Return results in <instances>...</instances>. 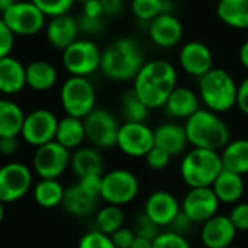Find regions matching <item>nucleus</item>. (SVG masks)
Instances as JSON below:
<instances>
[{"instance_id": "nucleus-1", "label": "nucleus", "mask_w": 248, "mask_h": 248, "mask_svg": "<svg viewBox=\"0 0 248 248\" xmlns=\"http://www.w3.org/2000/svg\"><path fill=\"white\" fill-rule=\"evenodd\" d=\"M134 81V92L151 110L163 108L177 86V70L166 60L145 61Z\"/></svg>"}, {"instance_id": "nucleus-2", "label": "nucleus", "mask_w": 248, "mask_h": 248, "mask_svg": "<svg viewBox=\"0 0 248 248\" xmlns=\"http://www.w3.org/2000/svg\"><path fill=\"white\" fill-rule=\"evenodd\" d=\"M144 64L145 55L141 44L135 38L122 36L102 51L100 71L113 81H131Z\"/></svg>"}, {"instance_id": "nucleus-3", "label": "nucleus", "mask_w": 248, "mask_h": 248, "mask_svg": "<svg viewBox=\"0 0 248 248\" xmlns=\"http://www.w3.org/2000/svg\"><path fill=\"white\" fill-rule=\"evenodd\" d=\"M187 141L193 148L221 151L231 141V131L227 122L206 108H201L185 122Z\"/></svg>"}, {"instance_id": "nucleus-4", "label": "nucleus", "mask_w": 248, "mask_h": 248, "mask_svg": "<svg viewBox=\"0 0 248 248\" xmlns=\"http://www.w3.org/2000/svg\"><path fill=\"white\" fill-rule=\"evenodd\" d=\"M238 84L224 68L214 67L199 78V97L206 109L224 113L237 106Z\"/></svg>"}, {"instance_id": "nucleus-5", "label": "nucleus", "mask_w": 248, "mask_h": 248, "mask_svg": "<svg viewBox=\"0 0 248 248\" xmlns=\"http://www.w3.org/2000/svg\"><path fill=\"white\" fill-rule=\"evenodd\" d=\"M222 169L219 151L192 147L182 160L180 174L189 187H211Z\"/></svg>"}, {"instance_id": "nucleus-6", "label": "nucleus", "mask_w": 248, "mask_h": 248, "mask_svg": "<svg viewBox=\"0 0 248 248\" xmlns=\"http://www.w3.org/2000/svg\"><path fill=\"white\" fill-rule=\"evenodd\" d=\"M61 106L68 116L84 119L96 108V90L89 77H68L60 92Z\"/></svg>"}, {"instance_id": "nucleus-7", "label": "nucleus", "mask_w": 248, "mask_h": 248, "mask_svg": "<svg viewBox=\"0 0 248 248\" xmlns=\"http://www.w3.org/2000/svg\"><path fill=\"white\" fill-rule=\"evenodd\" d=\"M61 61L70 76L89 77L100 70L102 51L92 39L78 38L62 51Z\"/></svg>"}, {"instance_id": "nucleus-8", "label": "nucleus", "mask_w": 248, "mask_h": 248, "mask_svg": "<svg viewBox=\"0 0 248 248\" xmlns=\"http://www.w3.org/2000/svg\"><path fill=\"white\" fill-rule=\"evenodd\" d=\"M140 193L137 176L125 169H115L102 177L100 199L106 203L124 206L131 203Z\"/></svg>"}, {"instance_id": "nucleus-9", "label": "nucleus", "mask_w": 248, "mask_h": 248, "mask_svg": "<svg viewBox=\"0 0 248 248\" xmlns=\"http://www.w3.org/2000/svg\"><path fill=\"white\" fill-rule=\"evenodd\" d=\"M45 15L29 0H17L4 13L3 22L7 28L19 36H32L45 28Z\"/></svg>"}, {"instance_id": "nucleus-10", "label": "nucleus", "mask_w": 248, "mask_h": 248, "mask_svg": "<svg viewBox=\"0 0 248 248\" xmlns=\"http://www.w3.org/2000/svg\"><path fill=\"white\" fill-rule=\"evenodd\" d=\"M86 140L96 148L108 150L116 147L119 122L106 109L94 108L84 119Z\"/></svg>"}, {"instance_id": "nucleus-11", "label": "nucleus", "mask_w": 248, "mask_h": 248, "mask_svg": "<svg viewBox=\"0 0 248 248\" xmlns=\"http://www.w3.org/2000/svg\"><path fill=\"white\" fill-rule=\"evenodd\" d=\"M58 121L60 119H57V116L51 110L35 109L25 115L20 137L26 144L35 148L41 147L55 140Z\"/></svg>"}, {"instance_id": "nucleus-12", "label": "nucleus", "mask_w": 248, "mask_h": 248, "mask_svg": "<svg viewBox=\"0 0 248 248\" xmlns=\"http://www.w3.org/2000/svg\"><path fill=\"white\" fill-rule=\"evenodd\" d=\"M154 129L145 122H124L119 126L116 147L126 155L141 158L154 147Z\"/></svg>"}, {"instance_id": "nucleus-13", "label": "nucleus", "mask_w": 248, "mask_h": 248, "mask_svg": "<svg viewBox=\"0 0 248 248\" xmlns=\"http://www.w3.org/2000/svg\"><path fill=\"white\" fill-rule=\"evenodd\" d=\"M71 154L55 140L36 147L33 154V170L41 179H58L70 166Z\"/></svg>"}, {"instance_id": "nucleus-14", "label": "nucleus", "mask_w": 248, "mask_h": 248, "mask_svg": "<svg viewBox=\"0 0 248 248\" xmlns=\"http://www.w3.org/2000/svg\"><path fill=\"white\" fill-rule=\"evenodd\" d=\"M32 187V171L28 166L12 161L0 167V201L12 203L22 199Z\"/></svg>"}, {"instance_id": "nucleus-15", "label": "nucleus", "mask_w": 248, "mask_h": 248, "mask_svg": "<svg viewBox=\"0 0 248 248\" xmlns=\"http://www.w3.org/2000/svg\"><path fill=\"white\" fill-rule=\"evenodd\" d=\"M219 203L212 187H190L182 202V212L193 224H203L218 214Z\"/></svg>"}, {"instance_id": "nucleus-16", "label": "nucleus", "mask_w": 248, "mask_h": 248, "mask_svg": "<svg viewBox=\"0 0 248 248\" xmlns=\"http://www.w3.org/2000/svg\"><path fill=\"white\" fill-rule=\"evenodd\" d=\"M179 62L186 74L201 78L214 68V54L206 44L189 41L179 51Z\"/></svg>"}, {"instance_id": "nucleus-17", "label": "nucleus", "mask_w": 248, "mask_h": 248, "mask_svg": "<svg viewBox=\"0 0 248 248\" xmlns=\"http://www.w3.org/2000/svg\"><path fill=\"white\" fill-rule=\"evenodd\" d=\"M148 36L160 48H173L183 38V25L176 15L167 12L148 23Z\"/></svg>"}, {"instance_id": "nucleus-18", "label": "nucleus", "mask_w": 248, "mask_h": 248, "mask_svg": "<svg viewBox=\"0 0 248 248\" xmlns=\"http://www.w3.org/2000/svg\"><path fill=\"white\" fill-rule=\"evenodd\" d=\"M182 205L166 190H157L148 196L144 205V214L158 227H169L180 214Z\"/></svg>"}, {"instance_id": "nucleus-19", "label": "nucleus", "mask_w": 248, "mask_h": 248, "mask_svg": "<svg viewBox=\"0 0 248 248\" xmlns=\"http://www.w3.org/2000/svg\"><path fill=\"white\" fill-rule=\"evenodd\" d=\"M237 232L238 231L232 225L230 217L217 214L203 222L201 230V240L206 248H227L232 246Z\"/></svg>"}, {"instance_id": "nucleus-20", "label": "nucleus", "mask_w": 248, "mask_h": 248, "mask_svg": "<svg viewBox=\"0 0 248 248\" xmlns=\"http://www.w3.org/2000/svg\"><path fill=\"white\" fill-rule=\"evenodd\" d=\"M45 35L52 48L64 51L68 45H71L74 41L78 39L80 35L78 20L70 16L68 13L51 17L49 22L46 23Z\"/></svg>"}, {"instance_id": "nucleus-21", "label": "nucleus", "mask_w": 248, "mask_h": 248, "mask_svg": "<svg viewBox=\"0 0 248 248\" xmlns=\"http://www.w3.org/2000/svg\"><path fill=\"white\" fill-rule=\"evenodd\" d=\"M163 108L171 119L186 121L201 109V97L189 87L176 86Z\"/></svg>"}, {"instance_id": "nucleus-22", "label": "nucleus", "mask_w": 248, "mask_h": 248, "mask_svg": "<svg viewBox=\"0 0 248 248\" xmlns=\"http://www.w3.org/2000/svg\"><path fill=\"white\" fill-rule=\"evenodd\" d=\"M26 87V65L17 58L7 55L0 60V93L13 96Z\"/></svg>"}, {"instance_id": "nucleus-23", "label": "nucleus", "mask_w": 248, "mask_h": 248, "mask_svg": "<svg viewBox=\"0 0 248 248\" xmlns=\"http://www.w3.org/2000/svg\"><path fill=\"white\" fill-rule=\"evenodd\" d=\"M154 144L167 151L171 157L182 154L189 144L185 125L177 122H164L158 125L154 129Z\"/></svg>"}, {"instance_id": "nucleus-24", "label": "nucleus", "mask_w": 248, "mask_h": 248, "mask_svg": "<svg viewBox=\"0 0 248 248\" xmlns=\"http://www.w3.org/2000/svg\"><path fill=\"white\" fill-rule=\"evenodd\" d=\"M221 203H238L244 195V180L241 174L222 169L214 185L211 186Z\"/></svg>"}, {"instance_id": "nucleus-25", "label": "nucleus", "mask_w": 248, "mask_h": 248, "mask_svg": "<svg viewBox=\"0 0 248 248\" xmlns=\"http://www.w3.org/2000/svg\"><path fill=\"white\" fill-rule=\"evenodd\" d=\"M97 201H99V198L89 195L77 183L64 190L61 206L70 215L77 217V218H84V217L92 215L96 211Z\"/></svg>"}, {"instance_id": "nucleus-26", "label": "nucleus", "mask_w": 248, "mask_h": 248, "mask_svg": "<svg viewBox=\"0 0 248 248\" xmlns=\"http://www.w3.org/2000/svg\"><path fill=\"white\" fill-rule=\"evenodd\" d=\"M58 71L49 61L35 60L26 65V86L35 92H46L55 86Z\"/></svg>"}, {"instance_id": "nucleus-27", "label": "nucleus", "mask_w": 248, "mask_h": 248, "mask_svg": "<svg viewBox=\"0 0 248 248\" xmlns=\"http://www.w3.org/2000/svg\"><path fill=\"white\" fill-rule=\"evenodd\" d=\"M70 166L78 179L89 174H103V158L96 147H80L74 150Z\"/></svg>"}, {"instance_id": "nucleus-28", "label": "nucleus", "mask_w": 248, "mask_h": 248, "mask_svg": "<svg viewBox=\"0 0 248 248\" xmlns=\"http://www.w3.org/2000/svg\"><path fill=\"white\" fill-rule=\"evenodd\" d=\"M84 140H86V129H84L83 119L67 115L58 121L55 141L61 144L64 148H67L68 151L77 150L81 147Z\"/></svg>"}, {"instance_id": "nucleus-29", "label": "nucleus", "mask_w": 248, "mask_h": 248, "mask_svg": "<svg viewBox=\"0 0 248 248\" xmlns=\"http://www.w3.org/2000/svg\"><path fill=\"white\" fill-rule=\"evenodd\" d=\"M222 167L237 174H248V140L238 138L230 141L221 150Z\"/></svg>"}, {"instance_id": "nucleus-30", "label": "nucleus", "mask_w": 248, "mask_h": 248, "mask_svg": "<svg viewBox=\"0 0 248 248\" xmlns=\"http://www.w3.org/2000/svg\"><path fill=\"white\" fill-rule=\"evenodd\" d=\"M219 20L234 29H248V0H219L217 4Z\"/></svg>"}, {"instance_id": "nucleus-31", "label": "nucleus", "mask_w": 248, "mask_h": 248, "mask_svg": "<svg viewBox=\"0 0 248 248\" xmlns=\"http://www.w3.org/2000/svg\"><path fill=\"white\" fill-rule=\"evenodd\" d=\"M23 119L25 112L16 102L0 99V137H19Z\"/></svg>"}, {"instance_id": "nucleus-32", "label": "nucleus", "mask_w": 248, "mask_h": 248, "mask_svg": "<svg viewBox=\"0 0 248 248\" xmlns=\"http://www.w3.org/2000/svg\"><path fill=\"white\" fill-rule=\"evenodd\" d=\"M64 190L58 179H41L33 187V199L41 208L52 209L61 206Z\"/></svg>"}, {"instance_id": "nucleus-33", "label": "nucleus", "mask_w": 248, "mask_h": 248, "mask_svg": "<svg viewBox=\"0 0 248 248\" xmlns=\"http://www.w3.org/2000/svg\"><path fill=\"white\" fill-rule=\"evenodd\" d=\"M124 221H125V215H124L122 206L110 205V203L99 209L94 218L96 230L106 235H112L115 231L122 228Z\"/></svg>"}, {"instance_id": "nucleus-34", "label": "nucleus", "mask_w": 248, "mask_h": 248, "mask_svg": "<svg viewBox=\"0 0 248 248\" xmlns=\"http://www.w3.org/2000/svg\"><path fill=\"white\" fill-rule=\"evenodd\" d=\"M134 16L144 23H150L157 16L171 12L170 0H131Z\"/></svg>"}, {"instance_id": "nucleus-35", "label": "nucleus", "mask_w": 248, "mask_h": 248, "mask_svg": "<svg viewBox=\"0 0 248 248\" xmlns=\"http://www.w3.org/2000/svg\"><path fill=\"white\" fill-rule=\"evenodd\" d=\"M121 106L125 122H145V119L148 118L150 109L142 103L134 89L124 92L121 97Z\"/></svg>"}, {"instance_id": "nucleus-36", "label": "nucleus", "mask_w": 248, "mask_h": 248, "mask_svg": "<svg viewBox=\"0 0 248 248\" xmlns=\"http://www.w3.org/2000/svg\"><path fill=\"white\" fill-rule=\"evenodd\" d=\"M46 17L67 15L76 0H31Z\"/></svg>"}, {"instance_id": "nucleus-37", "label": "nucleus", "mask_w": 248, "mask_h": 248, "mask_svg": "<svg viewBox=\"0 0 248 248\" xmlns=\"http://www.w3.org/2000/svg\"><path fill=\"white\" fill-rule=\"evenodd\" d=\"M153 248H192L189 241L176 231L161 232L153 240Z\"/></svg>"}, {"instance_id": "nucleus-38", "label": "nucleus", "mask_w": 248, "mask_h": 248, "mask_svg": "<svg viewBox=\"0 0 248 248\" xmlns=\"http://www.w3.org/2000/svg\"><path fill=\"white\" fill-rule=\"evenodd\" d=\"M77 248H116L115 244L112 243L110 237L94 230V231H90L87 234H84L81 238H80V243H78V247Z\"/></svg>"}, {"instance_id": "nucleus-39", "label": "nucleus", "mask_w": 248, "mask_h": 248, "mask_svg": "<svg viewBox=\"0 0 248 248\" xmlns=\"http://www.w3.org/2000/svg\"><path fill=\"white\" fill-rule=\"evenodd\" d=\"M132 231L135 232V235L138 237H145L150 240H154L160 232H158V225L154 224L144 212L140 214L135 221H134V228Z\"/></svg>"}, {"instance_id": "nucleus-40", "label": "nucleus", "mask_w": 248, "mask_h": 248, "mask_svg": "<svg viewBox=\"0 0 248 248\" xmlns=\"http://www.w3.org/2000/svg\"><path fill=\"white\" fill-rule=\"evenodd\" d=\"M144 158H145L150 169H153V170H164L170 164L171 155L167 151H164L163 148L154 145Z\"/></svg>"}, {"instance_id": "nucleus-41", "label": "nucleus", "mask_w": 248, "mask_h": 248, "mask_svg": "<svg viewBox=\"0 0 248 248\" xmlns=\"http://www.w3.org/2000/svg\"><path fill=\"white\" fill-rule=\"evenodd\" d=\"M232 225L235 227L237 231L247 232L248 231V203L246 202H238L232 208L231 214L228 215Z\"/></svg>"}, {"instance_id": "nucleus-42", "label": "nucleus", "mask_w": 248, "mask_h": 248, "mask_svg": "<svg viewBox=\"0 0 248 248\" xmlns=\"http://www.w3.org/2000/svg\"><path fill=\"white\" fill-rule=\"evenodd\" d=\"M15 33L7 28V25L0 17V60L10 55L15 46Z\"/></svg>"}, {"instance_id": "nucleus-43", "label": "nucleus", "mask_w": 248, "mask_h": 248, "mask_svg": "<svg viewBox=\"0 0 248 248\" xmlns=\"http://www.w3.org/2000/svg\"><path fill=\"white\" fill-rule=\"evenodd\" d=\"M77 20H78L80 32L87 33V35H97L105 29L103 17H89V16L81 15Z\"/></svg>"}, {"instance_id": "nucleus-44", "label": "nucleus", "mask_w": 248, "mask_h": 248, "mask_svg": "<svg viewBox=\"0 0 248 248\" xmlns=\"http://www.w3.org/2000/svg\"><path fill=\"white\" fill-rule=\"evenodd\" d=\"M102 177L103 174H89L78 179V186L87 192L89 195L100 199V189H102Z\"/></svg>"}, {"instance_id": "nucleus-45", "label": "nucleus", "mask_w": 248, "mask_h": 248, "mask_svg": "<svg viewBox=\"0 0 248 248\" xmlns=\"http://www.w3.org/2000/svg\"><path fill=\"white\" fill-rule=\"evenodd\" d=\"M112 243L115 244L116 248H131L132 241L135 238V232L131 228H119L118 231H115L112 235H109Z\"/></svg>"}, {"instance_id": "nucleus-46", "label": "nucleus", "mask_w": 248, "mask_h": 248, "mask_svg": "<svg viewBox=\"0 0 248 248\" xmlns=\"http://www.w3.org/2000/svg\"><path fill=\"white\" fill-rule=\"evenodd\" d=\"M19 151L17 137H0V154L4 157H12Z\"/></svg>"}, {"instance_id": "nucleus-47", "label": "nucleus", "mask_w": 248, "mask_h": 248, "mask_svg": "<svg viewBox=\"0 0 248 248\" xmlns=\"http://www.w3.org/2000/svg\"><path fill=\"white\" fill-rule=\"evenodd\" d=\"M100 1H102L105 16H109V17H116L122 15L125 9V0H100Z\"/></svg>"}, {"instance_id": "nucleus-48", "label": "nucleus", "mask_w": 248, "mask_h": 248, "mask_svg": "<svg viewBox=\"0 0 248 248\" xmlns=\"http://www.w3.org/2000/svg\"><path fill=\"white\" fill-rule=\"evenodd\" d=\"M237 108L248 116V76L238 84L237 92Z\"/></svg>"}, {"instance_id": "nucleus-49", "label": "nucleus", "mask_w": 248, "mask_h": 248, "mask_svg": "<svg viewBox=\"0 0 248 248\" xmlns=\"http://www.w3.org/2000/svg\"><path fill=\"white\" fill-rule=\"evenodd\" d=\"M84 16L89 17H103V7H102V1L100 0H87L83 3V13Z\"/></svg>"}, {"instance_id": "nucleus-50", "label": "nucleus", "mask_w": 248, "mask_h": 248, "mask_svg": "<svg viewBox=\"0 0 248 248\" xmlns=\"http://www.w3.org/2000/svg\"><path fill=\"white\" fill-rule=\"evenodd\" d=\"M131 248H153V240L145 238V237H138V235H135Z\"/></svg>"}, {"instance_id": "nucleus-51", "label": "nucleus", "mask_w": 248, "mask_h": 248, "mask_svg": "<svg viewBox=\"0 0 248 248\" xmlns=\"http://www.w3.org/2000/svg\"><path fill=\"white\" fill-rule=\"evenodd\" d=\"M238 57H240V62L241 65L248 71V39L243 42V45L240 46V51H238Z\"/></svg>"}, {"instance_id": "nucleus-52", "label": "nucleus", "mask_w": 248, "mask_h": 248, "mask_svg": "<svg viewBox=\"0 0 248 248\" xmlns=\"http://www.w3.org/2000/svg\"><path fill=\"white\" fill-rule=\"evenodd\" d=\"M17 0H0V15L4 13L13 3H16Z\"/></svg>"}, {"instance_id": "nucleus-53", "label": "nucleus", "mask_w": 248, "mask_h": 248, "mask_svg": "<svg viewBox=\"0 0 248 248\" xmlns=\"http://www.w3.org/2000/svg\"><path fill=\"white\" fill-rule=\"evenodd\" d=\"M3 217H4V203H3V202L0 201V225H1Z\"/></svg>"}, {"instance_id": "nucleus-54", "label": "nucleus", "mask_w": 248, "mask_h": 248, "mask_svg": "<svg viewBox=\"0 0 248 248\" xmlns=\"http://www.w3.org/2000/svg\"><path fill=\"white\" fill-rule=\"evenodd\" d=\"M227 248H240V247H234V246H230V247H227Z\"/></svg>"}, {"instance_id": "nucleus-55", "label": "nucleus", "mask_w": 248, "mask_h": 248, "mask_svg": "<svg viewBox=\"0 0 248 248\" xmlns=\"http://www.w3.org/2000/svg\"><path fill=\"white\" fill-rule=\"evenodd\" d=\"M77 1H81V3H84V1H87V0H77Z\"/></svg>"}]
</instances>
